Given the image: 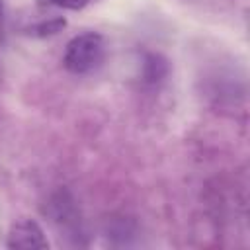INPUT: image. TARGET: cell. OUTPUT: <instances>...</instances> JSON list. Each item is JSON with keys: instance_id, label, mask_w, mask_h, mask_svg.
Wrapping results in <instances>:
<instances>
[{"instance_id": "6da1fadb", "label": "cell", "mask_w": 250, "mask_h": 250, "mask_svg": "<svg viewBox=\"0 0 250 250\" xmlns=\"http://www.w3.org/2000/svg\"><path fill=\"white\" fill-rule=\"evenodd\" d=\"M105 61V41L96 31H84L74 35L64 49L62 66L76 76L98 70Z\"/></svg>"}, {"instance_id": "7a4b0ae2", "label": "cell", "mask_w": 250, "mask_h": 250, "mask_svg": "<svg viewBox=\"0 0 250 250\" xmlns=\"http://www.w3.org/2000/svg\"><path fill=\"white\" fill-rule=\"evenodd\" d=\"M6 246L16 250V248H25V250H43L49 248V240L39 227L37 221L33 219H20L16 221L6 238Z\"/></svg>"}, {"instance_id": "3957f363", "label": "cell", "mask_w": 250, "mask_h": 250, "mask_svg": "<svg viewBox=\"0 0 250 250\" xmlns=\"http://www.w3.org/2000/svg\"><path fill=\"white\" fill-rule=\"evenodd\" d=\"M170 72V66H168V61L158 55V53H146L145 59H143V66H141V78H143V84L145 86H158L166 80Z\"/></svg>"}, {"instance_id": "277c9868", "label": "cell", "mask_w": 250, "mask_h": 250, "mask_svg": "<svg viewBox=\"0 0 250 250\" xmlns=\"http://www.w3.org/2000/svg\"><path fill=\"white\" fill-rule=\"evenodd\" d=\"M64 25H66L64 18H49V20H43V21L35 23L33 27H29V31H31V35L45 37V35H55V33H59Z\"/></svg>"}, {"instance_id": "5b68a950", "label": "cell", "mask_w": 250, "mask_h": 250, "mask_svg": "<svg viewBox=\"0 0 250 250\" xmlns=\"http://www.w3.org/2000/svg\"><path fill=\"white\" fill-rule=\"evenodd\" d=\"M88 4L90 0H37L39 8H59V10H72V12H78Z\"/></svg>"}, {"instance_id": "8992f818", "label": "cell", "mask_w": 250, "mask_h": 250, "mask_svg": "<svg viewBox=\"0 0 250 250\" xmlns=\"http://www.w3.org/2000/svg\"><path fill=\"white\" fill-rule=\"evenodd\" d=\"M0 18H2V0H0Z\"/></svg>"}]
</instances>
